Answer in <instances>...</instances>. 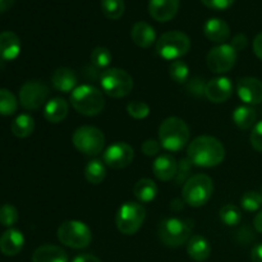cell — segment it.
Here are the masks:
<instances>
[{
  "mask_svg": "<svg viewBox=\"0 0 262 262\" xmlns=\"http://www.w3.org/2000/svg\"><path fill=\"white\" fill-rule=\"evenodd\" d=\"M187 158L200 168H214L224 160L225 147L212 136H199L187 147Z\"/></svg>",
  "mask_w": 262,
  "mask_h": 262,
  "instance_id": "1",
  "label": "cell"
},
{
  "mask_svg": "<svg viewBox=\"0 0 262 262\" xmlns=\"http://www.w3.org/2000/svg\"><path fill=\"white\" fill-rule=\"evenodd\" d=\"M189 128L183 119L169 117L159 127V142L161 147L170 152H178L187 146L189 141Z\"/></svg>",
  "mask_w": 262,
  "mask_h": 262,
  "instance_id": "2",
  "label": "cell"
},
{
  "mask_svg": "<svg viewBox=\"0 0 262 262\" xmlns=\"http://www.w3.org/2000/svg\"><path fill=\"white\" fill-rule=\"evenodd\" d=\"M69 101L72 107L84 117L99 115L105 107L104 94L92 84L77 86L71 92Z\"/></svg>",
  "mask_w": 262,
  "mask_h": 262,
  "instance_id": "3",
  "label": "cell"
},
{
  "mask_svg": "<svg viewBox=\"0 0 262 262\" xmlns=\"http://www.w3.org/2000/svg\"><path fill=\"white\" fill-rule=\"evenodd\" d=\"M193 223L189 219L168 217L159 224L158 234L161 242L171 248L186 245L191 238Z\"/></svg>",
  "mask_w": 262,
  "mask_h": 262,
  "instance_id": "4",
  "label": "cell"
},
{
  "mask_svg": "<svg viewBox=\"0 0 262 262\" xmlns=\"http://www.w3.org/2000/svg\"><path fill=\"white\" fill-rule=\"evenodd\" d=\"M214 192V183L207 174H194L183 184L182 197L184 204L192 207H201L209 202Z\"/></svg>",
  "mask_w": 262,
  "mask_h": 262,
  "instance_id": "5",
  "label": "cell"
},
{
  "mask_svg": "<svg viewBox=\"0 0 262 262\" xmlns=\"http://www.w3.org/2000/svg\"><path fill=\"white\" fill-rule=\"evenodd\" d=\"M191 49V40L182 31H168L156 40V53L165 60H178Z\"/></svg>",
  "mask_w": 262,
  "mask_h": 262,
  "instance_id": "6",
  "label": "cell"
},
{
  "mask_svg": "<svg viewBox=\"0 0 262 262\" xmlns=\"http://www.w3.org/2000/svg\"><path fill=\"white\" fill-rule=\"evenodd\" d=\"M56 237L61 245L81 250L89 247L92 241V232L89 225L79 220H68L59 225Z\"/></svg>",
  "mask_w": 262,
  "mask_h": 262,
  "instance_id": "7",
  "label": "cell"
},
{
  "mask_svg": "<svg viewBox=\"0 0 262 262\" xmlns=\"http://www.w3.org/2000/svg\"><path fill=\"white\" fill-rule=\"evenodd\" d=\"M101 90L113 99H120L133 90V78L128 72L119 68H107L100 76Z\"/></svg>",
  "mask_w": 262,
  "mask_h": 262,
  "instance_id": "8",
  "label": "cell"
},
{
  "mask_svg": "<svg viewBox=\"0 0 262 262\" xmlns=\"http://www.w3.org/2000/svg\"><path fill=\"white\" fill-rule=\"evenodd\" d=\"M72 142L79 152L87 156H97L104 151L105 136L94 125H81L72 136Z\"/></svg>",
  "mask_w": 262,
  "mask_h": 262,
  "instance_id": "9",
  "label": "cell"
},
{
  "mask_svg": "<svg viewBox=\"0 0 262 262\" xmlns=\"http://www.w3.org/2000/svg\"><path fill=\"white\" fill-rule=\"evenodd\" d=\"M146 217V210L140 202H125L115 216L118 230L124 235H133L141 229Z\"/></svg>",
  "mask_w": 262,
  "mask_h": 262,
  "instance_id": "10",
  "label": "cell"
},
{
  "mask_svg": "<svg viewBox=\"0 0 262 262\" xmlns=\"http://www.w3.org/2000/svg\"><path fill=\"white\" fill-rule=\"evenodd\" d=\"M237 61V51L230 43H220L209 51L206 56V64L211 72L216 74H224L232 71Z\"/></svg>",
  "mask_w": 262,
  "mask_h": 262,
  "instance_id": "11",
  "label": "cell"
},
{
  "mask_svg": "<svg viewBox=\"0 0 262 262\" xmlns=\"http://www.w3.org/2000/svg\"><path fill=\"white\" fill-rule=\"evenodd\" d=\"M50 91L40 81H28L19 90V104L26 110H37L48 101Z\"/></svg>",
  "mask_w": 262,
  "mask_h": 262,
  "instance_id": "12",
  "label": "cell"
},
{
  "mask_svg": "<svg viewBox=\"0 0 262 262\" xmlns=\"http://www.w3.org/2000/svg\"><path fill=\"white\" fill-rule=\"evenodd\" d=\"M135 158V150L127 142H115L107 146L102 152V161L106 166L119 170L130 165Z\"/></svg>",
  "mask_w": 262,
  "mask_h": 262,
  "instance_id": "13",
  "label": "cell"
},
{
  "mask_svg": "<svg viewBox=\"0 0 262 262\" xmlns=\"http://www.w3.org/2000/svg\"><path fill=\"white\" fill-rule=\"evenodd\" d=\"M233 95V83L228 77H217L210 79L206 83L205 96L214 104L228 101Z\"/></svg>",
  "mask_w": 262,
  "mask_h": 262,
  "instance_id": "14",
  "label": "cell"
},
{
  "mask_svg": "<svg viewBox=\"0 0 262 262\" xmlns=\"http://www.w3.org/2000/svg\"><path fill=\"white\" fill-rule=\"evenodd\" d=\"M237 94L243 102L257 105L262 102V82L255 77H243L237 82Z\"/></svg>",
  "mask_w": 262,
  "mask_h": 262,
  "instance_id": "15",
  "label": "cell"
},
{
  "mask_svg": "<svg viewBox=\"0 0 262 262\" xmlns=\"http://www.w3.org/2000/svg\"><path fill=\"white\" fill-rule=\"evenodd\" d=\"M179 9V0H148V13L158 22L173 19Z\"/></svg>",
  "mask_w": 262,
  "mask_h": 262,
  "instance_id": "16",
  "label": "cell"
},
{
  "mask_svg": "<svg viewBox=\"0 0 262 262\" xmlns=\"http://www.w3.org/2000/svg\"><path fill=\"white\" fill-rule=\"evenodd\" d=\"M178 170V161L170 154H161L152 164L154 176L161 182H169L176 178Z\"/></svg>",
  "mask_w": 262,
  "mask_h": 262,
  "instance_id": "17",
  "label": "cell"
},
{
  "mask_svg": "<svg viewBox=\"0 0 262 262\" xmlns=\"http://www.w3.org/2000/svg\"><path fill=\"white\" fill-rule=\"evenodd\" d=\"M25 246V237L22 232L14 228L5 230L0 237V251L5 256H15Z\"/></svg>",
  "mask_w": 262,
  "mask_h": 262,
  "instance_id": "18",
  "label": "cell"
},
{
  "mask_svg": "<svg viewBox=\"0 0 262 262\" xmlns=\"http://www.w3.org/2000/svg\"><path fill=\"white\" fill-rule=\"evenodd\" d=\"M204 35L212 42L225 43L230 37V28L222 18H210L204 25Z\"/></svg>",
  "mask_w": 262,
  "mask_h": 262,
  "instance_id": "19",
  "label": "cell"
},
{
  "mask_svg": "<svg viewBox=\"0 0 262 262\" xmlns=\"http://www.w3.org/2000/svg\"><path fill=\"white\" fill-rule=\"evenodd\" d=\"M20 53V40L17 33L4 31L0 33V58L12 61L18 58Z\"/></svg>",
  "mask_w": 262,
  "mask_h": 262,
  "instance_id": "20",
  "label": "cell"
},
{
  "mask_svg": "<svg viewBox=\"0 0 262 262\" xmlns=\"http://www.w3.org/2000/svg\"><path fill=\"white\" fill-rule=\"evenodd\" d=\"M77 74L74 73L73 69L67 68V67H60V68L55 69L51 77V83L56 91H60L67 94V92H72L77 87Z\"/></svg>",
  "mask_w": 262,
  "mask_h": 262,
  "instance_id": "21",
  "label": "cell"
},
{
  "mask_svg": "<svg viewBox=\"0 0 262 262\" xmlns=\"http://www.w3.org/2000/svg\"><path fill=\"white\" fill-rule=\"evenodd\" d=\"M130 37L132 41L137 46L143 49H148L150 46L154 45L156 41V32L155 28L147 22H137L133 25L132 30H130Z\"/></svg>",
  "mask_w": 262,
  "mask_h": 262,
  "instance_id": "22",
  "label": "cell"
},
{
  "mask_svg": "<svg viewBox=\"0 0 262 262\" xmlns=\"http://www.w3.org/2000/svg\"><path fill=\"white\" fill-rule=\"evenodd\" d=\"M69 104L63 97H54L49 100L43 107V117L48 122L58 124L61 123L68 115Z\"/></svg>",
  "mask_w": 262,
  "mask_h": 262,
  "instance_id": "23",
  "label": "cell"
},
{
  "mask_svg": "<svg viewBox=\"0 0 262 262\" xmlns=\"http://www.w3.org/2000/svg\"><path fill=\"white\" fill-rule=\"evenodd\" d=\"M187 253L193 261L205 262L211 255V246L202 235H192L187 242Z\"/></svg>",
  "mask_w": 262,
  "mask_h": 262,
  "instance_id": "24",
  "label": "cell"
},
{
  "mask_svg": "<svg viewBox=\"0 0 262 262\" xmlns=\"http://www.w3.org/2000/svg\"><path fill=\"white\" fill-rule=\"evenodd\" d=\"M68 255L59 246L43 245L36 248L32 255V262H68Z\"/></svg>",
  "mask_w": 262,
  "mask_h": 262,
  "instance_id": "25",
  "label": "cell"
},
{
  "mask_svg": "<svg viewBox=\"0 0 262 262\" xmlns=\"http://www.w3.org/2000/svg\"><path fill=\"white\" fill-rule=\"evenodd\" d=\"M158 186L152 179L142 178L135 184L133 187V194L136 199L142 204H148V202L154 201L158 196Z\"/></svg>",
  "mask_w": 262,
  "mask_h": 262,
  "instance_id": "26",
  "label": "cell"
},
{
  "mask_svg": "<svg viewBox=\"0 0 262 262\" xmlns=\"http://www.w3.org/2000/svg\"><path fill=\"white\" fill-rule=\"evenodd\" d=\"M256 114L255 109L247 105H241V106L235 107V110L233 112V122L241 129H250V128L255 127Z\"/></svg>",
  "mask_w": 262,
  "mask_h": 262,
  "instance_id": "27",
  "label": "cell"
},
{
  "mask_svg": "<svg viewBox=\"0 0 262 262\" xmlns=\"http://www.w3.org/2000/svg\"><path fill=\"white\" fill-rule=\"evenodd\" d=\"M12 133L18 138H27L35 130V120L31 115L20 114L15 118L10 125Z\"/></svg>",
  "mask_w": 262,
  "mask_h": 262,
  "instance_id": "28",
  "label": "cell"
},
{
  "mask_svg": "<svg viewBox=\"0 0 262 262\" xmlns=\"http://www.w3.org/2000/svg\"><path fill=\"white\" fill-rule=\"evenodd\" d=\"M84 177L89 183L95 184V186L102 183L106 177V168H105L104 161L97 160V159L90 161L84 168Z\"/></svg>",
  "mask_w": 262,
  "mask_h": 262,
  "instance_id": "29",
  "label": "cell"
},
{
  "mask_svg": "<svg viewBox=\"0 0 262 262\" xmlns=\"http://www.w3.org/2000/svg\"><path fill=\"white\" fill-rule=\"evenodd\" d=\"M18 101L12 91L7 89H0V115L9 117L17 112Z\"/></svg>",
  "mask_w": 262,
  "mask_h": 262,
  "instance_id": "30",
  "label": "cell"
},
{
  "mask_svg": "<svg viewBox=\"0 0 262 262\" xmlns=\"http://www.w3.org/2000/svg\"><path fill=\"white\" fill-rule=\"evenodd\" d=\"M219 216L223 224L228 225V227H235L242 220V212L235 205L228 204L220 209Z\"/></svg>",
  "mask_w": 262,
  "mask_h": 262,
  "instance_id": "31",
  "label": "cell"
},
{
  "mask_svg": "<svg viewBox=\"0 0 262 262\" xmlns=\"http://www.w3.org/2000/svg\"><path fill=\"white\" fill-rule=\"evenodd\" d=\"M124 0H101V10L109 19H119L124 14Z\"/></svg>",
  "mask_w": 262,
  "mask_h": 262,
  "instance_id": "32",
  "label": "cell"
},
{
  "mask_svg": "<svg viewBox=\"0 0 262 262\" xmlns=\"http://www.w3.org/2000/svg\"><path fill=\"white\" fill-rule=\"evenodd\" d=\"M169 76L177 83H186L189 79L188 66L181 59L171 61L170 66H169Z\"/></svg>",
  "mask_w": 262,
  "mask_h": 262,
  "instance_id": "33",
  "label": "cell"
},
{
  "mask_svg": "<svg viewBox=\"0 0 262 262\" xmlns=\"http://www.w3.org/2000/svg\"><path fill=\"white\" fill-rule=\"evenodd\" d=\"M113 55L110 50L104 46H97L91 53V61L96 68H106L112 63Z\"/></svg>",
  "mask_w": 262,
  "mask_h": 262,
  "instance_id": "34",
  "label": "cell"
},
{
  "mask_svg": "<svg viewBox=\"0 0 262 262\" xmlns=\"http://www.w3.org/2000/svg\"><path fill=\"white\" fill-rule=\"evenodd\" d=\"M241 205L246 211H257L262 206V193L256 191H248L241 199Z\"/></svg>",
  "mask_w": 262,
  "mask_h": 262,
  "instance_id": "35",
  "label": "cell"
},
{
  "mask_svg": "<svg viewBox=\"0 0 262 262\" xmlns=\"http://www.w3.org/2000/svg\"><path fill=\"white\" fill-rule=\"evenodd\" d=\"M18 222V211L13 205L5 204L0 207V224L12 228Z\"/></svg>",
  "mask_w": 262,
  "mask_h": 262,
  "instance_id": "36",
  "label": "cell"
},
{
  "mask_svg": "<svg viewBox=\"0 0 262 262\" xmlns=\"http://www.w3.org/2000/svg\"><path fill=\"white\" fill-rule=\"evenodd\" d=\"M127 113L133 119H145L150 114V106L145 101H130L127 105Z\"/></svg>",
  "mask_w": 262,
  "mask_h": 262,
  "instance_id": "37",
  "label": "cell"
},
{
  "mask_svg": "<svg viewBox=\"0 0 262 262\" xmlns=\"http://www.w3.org/2000/svg\"><path fill=\"white\" fill-rule=\"evenodd\" d=\"M192 165H193V164L191 163V160H189L188 158H184L179 161L178 170H177V176H176L177 184L186 183V182L188 181V176H189V171H191Z\"/></svg>",
  "mask_w": 262,
  "mask_h": 262,
  "instance_id": "38",
  "label": "cell"
},
{
  "mask_svg": "<svg viewBox=\"0 0 262 262\" xmlns=\"http://www.w3.org/2000/svg\"><path fill=\"white\" fill-rule=\"evenodd\" d=\"M250 141L251 145H252V147L255 148L256 151L262 152V120L255 124L252 132H251Z\"/></svg>",
  "mask_w": 262,
  "mask_h": 262,
  "instance_id": "39",
  "label": "cell"
},
{
  "mask_svg": "<svg viewBox=\"0 0 262 262\" xmlns=\"http://www.w3.org/2000/svg\"><path fill=\"white\" fill-rule=\"evenodd\" d=\"M187 90H188L191 94L196 95V96H204L205 90H206V83L204 82V79L199 78V77H194V78L188 79Z\"/></svg>",
  "mask_w": 262,
  "mask_h": 262,
  "instance_id": "40",
  "label": "cell"
},
{
  "mask_svg": "<svg viewBox=\"0 0 262 262\" xmlns=\"http://www.w3.org/2000/svg\"><path fill=\"white\" fill-rule=\"evenodd\" d=\"M160 148H161L160 142L156 140H146L145 142L142 143V146H141V151H142L143 155L150 156V158L159 155Z\"/></svg>",
  "mask_w": 262,
  "mask_h": 262,
  "instance_id": "41",
  "label": "cell"
},
{
  "mask_svg": "<svg viewBox=\"0 0 262 262\" xmlns=\"http://www.w3.org/2000/svg\"><path fill=\"white\" fill-rule=\"evenodd\" d=\"M202 4L215 10H224L232 7L235 0H201Z\"/></svg>",
  "mask_w": 262,
  "mask_h": 262,
  "instance_id": "42",
  "label": "cell"
},
{
  "mask_svg": "<svg viewBox=\"0 0 262 262\" xmlns=\"http://www.w3.org/2000/svg\"><path fill=\"white\" fill-rule=\"evenodd\" d=\"M248 43V40H247V36L245 35V33H238V35H235L234 37L232 38V41H230V45L233 46V49H234L235 51H241L243 50V49L247 46Z\"/></svg>",
  "mask_w": 262,
  "mask_h": 262,
  "instance_id": "43",
  "label": "cell"
},
{
  "mask_svg": "<svg viewBox=\"0 0 262 262\" xmlns=\"http://www.w3.org/2000/svg\"><path fill=\"white\" fill-rule=\"evenodd\" d=\"M253 53L260 60H262V32L258 33L253 40Z\"/></svg>",
  "mask_w": 262,
  "mask_h": 262,
  "instance_id": "44",
  "label": "cell"
},
{
  "mask_svg": "<svg viewBox=\"0 0 262 262\" xmlns=\"http://www.w3.org/2000/svg\"><path fill=\"white\" fill-rule=\"evenodd\" d=\"M72 262H101V260L97 258L96 256L90 255V253H83V255H79L77 257H74Z\"/></svg>",
  "mask_w": 262,
  "mask_h": 262,
  "instance_id": "45",
  "label": "cell"
},
{
  "mask_svg": "<svg viewBox=\"0 0 262 262\" xmlns=\"http://www.w3.org/2000/svg\"><path fill=\"white\" fill-rule=\"evenodd\" d=\"M251 260H252V262H262V243L252 248V251H251Z\"/></svg>",
  "mask_w": 262,
  "mask_h": 262,
  "instance_id": "46",
  "label": "cell"
},
{
  "mask_svg": "<svg viewBox=\"0 0 262 262\" xmlns=\"http://www.w3.org/2000/svg\"><path fill=\"white\" fill-rule=\"evenodd\" d=\"M253 227H255V229L257 230L258 233L262 234V210L256 214L255 219H253Z\"/></svg>",
  "mask_w": 262,
  "mask_h": 262,
  "instance_id": "47",
  "label": "cell"
},
{
  "mask_svg": "<svg viewBox=\"0 0 262 262\" xmlns=\"http://www.w3.org/2000/svg\"><path fill=\"white\" fill-rule=\"evenodd\" d=\"M14 3L15 0H0V13H4L8 9H10Z\"/></svg>",
  "mask_w": 262,
  "mask_h": 262,
  "instance_id": "48",
  "label": "cell"
},
{
  "mask_svg": "<svg viewBox=\"0 0 262 262\" xmlns=\"http://www.w3.org/2000/svg\"><path fill=\"white\" fill-rule=\"evenodd\" d=\"M183 202H184L183 199H182V200H179V199L173 200V201H171V209L176 210V211H181V210L183 209V206H184Z\"/></svg>",
  "mask_w": 262,
  "mask_h": 262,
  "instance_id": "49",
  "label": "cell"
}]
</instances>
